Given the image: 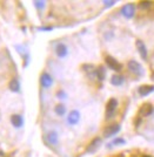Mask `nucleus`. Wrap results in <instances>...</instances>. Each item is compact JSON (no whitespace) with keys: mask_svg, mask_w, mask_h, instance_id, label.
Here are the masks:
<instances>
[{"mask_svg":"<svg viewBox=\"0 0 154 157\" xmlns=\"http://www.w3.org/2000/svg\"><path fill=\"white\" fill-rule=\"evenodd\" d=\"M128 69H129V72L135 74V75H142V67L139 62H136V61H129L128 62Z\"/></svg>","mask_w":154,"mask_h":157,"instance_id":"f257e3e1","label":"nucleus"},{"mask_svg":"<svg viewBox=\"0 0 154 157\" xmlns=\"http://www.w3.org/2000/svg\"><path fill=\"white\" fill-rule=\"evenodd\" d=\"M116 107H118V101L115 98H111L107 102V105H106V116H107V118H109L113 115Z\"/></svg>","mask_w":154,"mask_h":157,"instance_id":"f03ea898","label":"nucleus"},{"mask_svg":"<svg viewBox=\"0 0 154 157\" xmlns=\"http://www.w3.org/2000/svg\"><path fill=\"white\" fill-rule=\"evenodd\" d=\"M134 13H135V7L132 4H127V5H125V6L121 8V14L125 18H127V19L132 18L134 15Z\"/></svg>","mask_w":154,"mask_h":157,"instance_id":"7ed1b4c3","label":"nucleus"},{"mask_svg":"<svg viewBox=\"0 0 154 157\" xmlns=\"http://www.w3.org/2000/svg\"><path fill=\"white\" fill-rule=\"evenodd\" d=\"M106 63H107V66L111 69H113L115 72H120L121 68H122L121 63H119V62L114 59V58H112V56H106Z\"/></svg>","mask_w":154,"mask_h":157,"instance_id":"20e7f679","label":"nucleus"},{"mask_svg":"<svg viewBox=\"0 0 154 157\" xmlns=\"http://www.w3.org/2000/svg\"><path fill=\"white\" fill-rule=\"evenodd\" d=\"M40 83L44 88L47 89V88H49L51 86L53 85V78L48 73H42V75L40 78Z\"/></svg>","mask_w":154,"mask_h":157,"instance_id":"39448f33","label":"nucleus"},{"mask_svg":"<svg viewBox=\"0 0 154 157\" xmlns=\"http://www.w3.org/2000/svg\"><path fill=\"white\" fill-rule=\"evenodd\" d=\"M119 131H120V125L119 124L108 125L107 128L104 130V136L105 137H111V136H113L115 134H118Z\"/></svg>","mask_w":154,"mask_h":157,"instance_id":"423d86ee","label":"nucleus"},{"mask_svg":"<svg viewBox=\"0 0 154 157\" xmlns=\"http://www.w3.org/2000/svg\"><path fill=\"white\" fill-rule=\"evenodd\" d=\"M67 121L71 125H75L80 121V113L78 110H72L67 116Z\"/></svg>","mask_w":154,"mask_h":157,"instance_id":"0eeeda50","label":"nucleus"},{"mask_svg":"<svg viewBox=\"0 0 154 157\" xmlns=\"http://www.w3.org/2000/svg\"><path fill=\"white\" fill-rule=\"evenodd\" d=\"M55 53H57V55L60 58V59H64V58H66L67 54H68V49H67V47L65 44H58L57 47H55Z\"/></svg>","mask_w":154,"mask_h":157,"instance_id":"6e6552de","label":"nucleus"},{"mask_svg":"<svg viewBox=\"0 0 154 157\" xmlns=\"http://www.w3.org/2000/svg\"><path fill=\"white\" fill-rule=\"evenodd\" d=\"M11 123L14 128H21L24 125V118L19 114H13L11 116Z\"/></svg>","mask_w":154,"mask_h":157,"instance_id":"1a4fd4ad","label":"nucleus"},{"mask_svg":"<svg viewBox=\"0 0 154 157\" xmlns=\"http://www.w3.org/2000/svg\"><path fill=\"white\" fill-rule=\"evenodd\" d=\"M152 113H153V107H152L151 103H145V105H142V107H141L140 110H139V114H140L142 117H147Z\"/></svg>","mask_w":154,"mask_h":157,"instance_id":"9d476101","label":"nucleus"},{"mask_svg":"<svg viewBox=\"0 0 154 157\" xmlns=\"http://www.w3.org/2000/svg\"><path fill=\"white\" fill-rule=\"evenodd\" d=\"M135 45H136L138 52H139V54L141 55V58H142L144 60L147 59V48H146V46H145V44H144L141 40H138Z\"/></svg>","mask_w":154,"mask_h":157,"instance_id":"9b49d317","label":"nucleus"},{"mask_svg":"<svg viewBox=\"0 0 154 157\" xmlns=\"http://www.w3.org/2000/svg\"><path fill=\"white\" fill-rule=\"evenodd\" d=\"M100 144H101V140L99 137H97V138H94L93 141L91 142V144L88 145V148H87V152H95V151L99 149V147H100Z\"/></svg>","mask_w":154,"mask_h":157,"instance_id":"f8f14e48","label":"nucleus"},{"mask_svg":"<svg viewBox=\"0 0 154 157\" xmlns=\"http://www.w3.org/2000/svg\"><path fill=\"white\" fill-rule=\"evenodd\" d=\"M46 140L47 142L52 145H57L58 142H59V137H58V134L55 131H49L46 135Z\"/></svg>","mask_w":154,"mask_h":157,"instance_id":"ddd939ff","label":"nucleus"},{"mask_svg":"<svg viewBox=\"0 0 154 157\" xmlns=\"http://www.w3.org/2000/svg\"><path fill=\"white\" fill-rule=\"evenodd\" d=\"M154 92V86H141L139 87V94L141 96H147L148 94Z\"/></svg>","mask_w":154,"mask_h":157,"instance_id":"4468645a","label":"nucleus"},{"mask_svg":"<svg viewBox=\"0 0 154 157\" xmlns=\"http://www.w3.org/2000/svg\"><path fill=\"white\" fill-rule=\"evenodd\" d=\"M8 88L14 93H18L20 90V83L18 81V78H12L10 81V85H8Z\"/></svg>","mask_w":154,"mask_h":157,"instance_id":"2eb2a0df","label":"nucleus"},{"mask_svg":"<svg viewBox=\"0 0 154 157\" xmlns=\"http://www.w3.org/2000/svg\"><path fill=\"white\" fill-rule=\"evenodd\" d=\"M111 83L113 86H121L124 83V78L120 76V75H113L112 78H111Z\"/></svg>","mask_w":154,"mask_h":157,"instance_id":"dca6fc26","label":"nucleus"},{"mask_svg":"<svg viewBox=\"0 0 154 157\" xmlns=\"http://www.w3.org/2000/svg\"><path fill=\"white\" fill-rule=\"evenodd\" d=\"M95 75H97L98 80H100V81L105 80V76H106V69H105L102 66H100V67L97 69V73H95Z\"/></svg>","mask_w":154,"mask_h":157,"instance_id":"f3484780","label":"nucleus"},{"mask_svg":"<svg viewBox=\"0 0 154 157\" xmlns=\"http://www.w3.org/2000/svg\"><path fill=\"white\" fill-rule=\"evenodd\" d=\"M54 111H55V114H57L58 116H64L65 113H66V107L64 105H58L54 108Z\"/></svg>","mask_w":154,"mask_h":157,"instance_id":"a211bd4d","label":"nucleus"},{"mask_svg":"<svg viewBox=\"0 0 154 157\" xmlns=\"http://www.w3.org/2000/svg\"><path fill=\"white\" fill-rule=\"evenodd\" d=\"M33 4L34 6L37 7V8H39V10H42L45 7V1H34Z\"/></svg>","mask_w":154,"mask_h":157,"instance_id":"6ab92c4d","label":"nucleus"},{"mask_svg":"<svg viewBox=\"0 0 154 157\" xmlns=\"http://www.w3.org/2000/svg\"><path fill=\"white\" fill-rule=\"evenodd\" d=\"M113 144H125V140L124 138H116L113 142Z\"/></svg>","mask_w":154,"mask_h":157,"instance_id":"aec40b11","label":"nucleus"},{"mask_svg":"<svg viewBox=\"0 0 154 157\" xmlns=\"http://www.w3.org/2000/svg\"><path fill=\"white\" fill-rule=\"evenodd\" d=\"M149 5H151V2H149V1H142V2H140V6L144 7V8L149 7Z\"/></svg>","mask_w":154,"mask_h":157,"instance_id":"412c9836","label":"nucleus"},{"mask_svg":"<svg viewBox=\"0 0 154 157\" xmlns=\"http://www.w3.org/2000/svg\"><path fill=\"white\" fill-rule=\"evenodd\" d=\"M104 4H105L106 7H109V6H113L114 4H115V1H104Z\"/></svg>","mask_w":154,"mask_h":157,"instance_id":"4be33fe9","label":"nucleus"},{"mask_svg":"<svg viewBox=\"0 0 154 157\" xmlns=\"http://www.w3.org/2000/svg\"><path fill=\"white\" fill-rule=\"evenodd\" d=\"M39 29H41V31H51L52 27H41V28H39Z\"/></svg>","mask_w":154,"mask_h":157,"instance_id":"5701e85b","label":"nucleus"},{"mask_svg":"<svg viewBox=\"0 0 154 157\" xmlns=\"http://www.w3.org/2000/svg\"><path fill=\"white\" fill-rule=\"evenodd\" d=\"M58 96H65V93H64L62 90H61V92L58 93Z\"/></svg>","mask_w":154,"mask_h":157,"instance_id":"b1692460","label":"nucleus"},{"mask_svg":"<svg viewBox=\"0 0 154 157\" xmlns=\"http://www.w3.org/2000/svg\"><path fill=\"white\" fill-rule=\"evenodd\" d=\"M142 157H151V156H142Z\"/></svg>","mask_w":154,"mask_h":157,"instance_id":"393cba45","label":"nucleus"},{"mask_svg":"<svg viewBox=\"0 0 154 157\" xmlns=\"http://www.w3.org/2000/svg\"><path fill=\"white\" fill-rule=\"evenodd\" d=\"M153 78H154V74H153Z\"/></svg>","mask_w":154,"mask_h":157,"instance_id":"a878e982","label":"nucleus"}]
</instances>
